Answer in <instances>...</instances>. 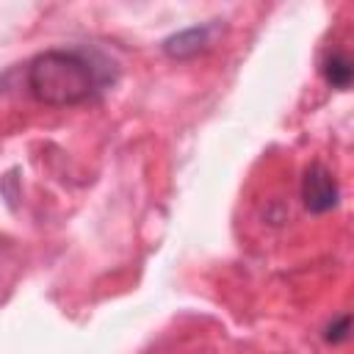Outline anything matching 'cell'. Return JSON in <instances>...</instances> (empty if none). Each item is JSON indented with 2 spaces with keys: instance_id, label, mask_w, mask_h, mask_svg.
I'll list each match as a JSON object with an SVG mask.
<instances>
[{
  "instance_id": "6da1fadb",
  "label": "cell",
  "mask_w": 354,
  "mask_h": 354,
  "mask_svg": "<svg viewBox=\"0 0 354 354\" xmlns=\"http://www.w3.org/2000/svg\"><path fill=\"white\" fill-rule=\"evenodd\" d=\"M113 83V64L88 47H50L25 66L33 100L50 108H72L97 100Z\"/></svg>"
},
{
  "instance_id": "7a4b0ae2",
  "label": "cell",
  "mask_w": 354,
  "mask_h": 354,
  "mask_svg": "<svg viewBox=\"0 0 354 354\" xmlns=\"http://www.w3.org/2000/svg\"><path fill=\"white\" fill-rule=\"evenodd\" d=\"M340 199V191H337V180L335 174L324 166V163H310L304 169V177H301V202L310 213H329Z\"/></svg>"
},
{
  "instance_id": "3957f363",
  "label": "cell",
  "mask_w": 354,
  "mask_h": 354,
  "mask_svg": "<svg viewBox=\"0 0 354 354\" xmlns=\"http://www.w3.org/2000/svg\"><path fill=\"white\" fill-rule=\"evenodd\" d=\"M210 33H213V25H196V28L180 30L163 41V53L171 58H191L199 50H205V44H210Z\"/></svg>"
},
{
  "instance_id": "277c9868",
  "label": "cell",
  "mask_w": 354,
  "mask_h": 354,
  "mask_svg": "<svg viewBox=\"0 0 354 354\" xmlns=\"http://www.w3.org/2000/svg\"><path fill=\"white\" fill-rule=\"evenodd\" d=\"M321 75H324V80L332 88H340V91L348 88L351 86V77H354L351 58L343 50H326L324 58H321Z\"/></svg>"
},
{
  "instance_id": "5b68a950",
  "label": "cell",
  "mask_w": 354,
  "mask_h": 354,
  "mask_svg": "<svg viewBox=\"0 0 354 354\" xmlns=\"http://www.w3.org/2000/svg\"><path fill=\"white\" fill-rule=\"evenodd\" d=\"M346 337H348V315H340L337 321L329 324V329H326V340H329V343H343Z\"/></svg>"
}]
</instances>
